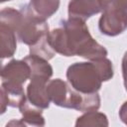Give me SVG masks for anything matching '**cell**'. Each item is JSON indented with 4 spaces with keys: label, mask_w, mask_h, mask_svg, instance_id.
Wrapping results in <instances>:
<instances>
[{
    "label": "cell",
    "mask_w": 127,
    "mask_h": 127,
    "mask_svg": "<svg viewBox=\"0 0 127 127\" xmlns=\"http://www.w3.org/2000/svg\"><path fill=\"white\" fill-rule=\"evenodd\" d=\"M75 127H108V120L100 112L89 111L77 118Z\"/></svg>",
    "instance_id": "11"
},
{
    "label": "cell",
    "mask_w": 127,
    "mask_h": 127,
    "mask_svg": "<svg viewBox=\"0 0 127 127\" xmlns=\"http://www.w3.org/2000/svg\"><path fill=\"white\" fill-rule=\"evenodd\" d=\"M6 127H27L25 124H24V122L22 121V120H11L7 125H6Z\"/></svg>",
    "instance_id": "14"
},
{
    "label": "cell",
    "mask_w": 127,
    "mask_h": 127,
    "mask_svg": "<svg viewBox=\"0 0 127 127\" xmlns=\"http://www.w3.org/2000/svg\"><path fill=\"white\" fill-rule=\"evenodd\" d=\"M119 116L121 120L127 125V101L124 102V104L121 106L120 111H119Z\"/></svg>",
    "instance_id": "13"
},
{
    "label": "cell",
    "mask_w": 127,
    "mask_h": 127,
    "mask_svg": "<svg viewBox=\"0 0 127 127\" xmlns=\"http://www.w3.org/2000/svg\"><path fill=\"white\" fill-rule=\"evenodd\" d=\"M112 75V64L107 59L96 60L91 63H76L70 65L66 72L70 86L84 94L96 93L102 81L110 79Z\"/></svg>",
    "instance_id": "2"
},
{
    "label": "cell",
    "mask_w": 127,
    "mask_h": 127,
    "mask_svg": "<svg viewBox=\"0 0 127 127\" xmlns=\"http://www.w3.org/2000/svg\"><path fill=\"white\" fill-rule=\"evenodd\" d=\"M23 61H25L30 66L31 80L41 79L49 81L50 77L53 74V69L46 60L34 55H30L29 57H26Z\"/></svg>",
    "instance_id": "8"
},
{
    "label": "cell",
    "mask_w": 127,
    "mask_h": 127,
    "mask_svg": "<svg viewBox=\"0 0 127 127\" xmlns=\"http://www.w3.org/2000/svg\"><path fill=\"white\" fill-rule=\"evenodd\" d=\"M2 85L22 87V84L31 77V69L25 61H11L2 68Z\"/></svg>",
    "instance_id": "4"
},
{
    "label": "cell",
    "mask_w": 127,
    "mask_h": 127,
    "mask_svg": "<svg viewBox=\"0 0 127 127\" xmlns=\"http://www.w3.org/2000/svg\"><path fill=\"white\" fill-rule=\"evenodd\" d=\"M59 5V1H31L21 10V13L36 21L45 22L47 18L58 10Z\"/></svg>",
    "instance_id": "5"
},
{
    "label": "cell",
    "mask_w": 127,
    "mask_h": 127,
    "mask_svg": "<svg viewBox=\"0 0 127 127\" xmlns=\"http://www.w3.org/2000/svg\"><path fill=\"white\" fill-rule=\"evenodd\" d=\"M47 40L54 52L66 57L80 56L92 61L105 59L107 52L90 36L84 21L69 18L64 28L55 29L48 34Z\"/></svg>",
    "instance_id": "1"
},
{
    "label": "cell",
    "mask_w": 127,
    "mask_h": 127,
    "mask_svg": "<svg viewBox=\"0 0 127 127\" xmlns=\"http://www.w3.org/2000/svg\"><path fill=\"white\" fill-rule=\"evenodd\" d=\"M49 81L41 79H32L27 87V98L28 102L39 108L44 109L49 107L50 98L47 92V84Z\"/></svg>",
    "instance_id": "6"
},
{
    "label": "cell",
    "mask_w": 127,
    "mask_h": 127,
    "mask_svg": "<svg viewBox=\"0 0 127 127\" xmlns=\"http://www.w3.org/2000/svg\"><path fill=\"white\" fill-rule=\"evenodd\" d=\"M122 70H123V77H124V84L127 90V53H125L123 61H122Z\"/></svg>",
    "instance_id": "12"
},
{
    "label": "cell",
    "mask_w": 127,
    "mask_h": 127,
    "mask_svg": "<svg viewBox=\"0 0 127 127\" xmlns=\"http://www.w3.org/2000/svg\"><path fill=\"white\" fill-rule=\"evenodd\" d=\"M103 9L104 1H71L68 4V15L69 18L84 21Z\"/></svg>",
    "instance_id": "7"
},
{
    "label": "cell",
    "mask_w": 127,
    "mask_h": 127,
    "mask_svg": "<svg viewBox=\"0 0 127 127\" xmlns=\"http://www.w3.org/2000/svg\"><path fill=\"white\" fill-rule=\"evenodd\" d=\"M127 28V1H104V9L99 20L101 33L115 36Z\"/></svg>",
    "instance_id": "3"
},
{
    "label": "cell",
    "mask_w": 127,
    "mask_h": 127,
    "mask_svg": "<svg viewBox=\"0 0 127 127\" xmlns=\"http://www.w3.org/2000/svg\"><path fill=\"white\" fill-rule=\"evenodd\" d=\"M23 114L22 121L27 127H44L45 120L42 116V109L31 105L26 99L25 102L19 107Z\"/></svg>",
    "instance_id": "9"
},
{
    "label": "cell",
    "mask_w": 127,
    "mask_h": 127,
    "mask_svg": "<svg viewBox=\"0 0 127 127\" xmlns=\"http://www.w3.org/2000/svg\"><path fill=\"white\" fill-rule=\"evenodd\" d=\"M0 36H1V57L3 59L12 57L16 50L15 32L10 27L4 24H1L0 25Z\"/></svg>",
    "instance_id": "10"
}]
</instances>
